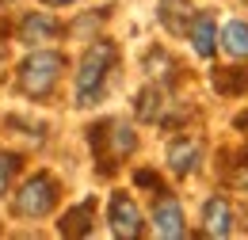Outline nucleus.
I'll return each instance as SVG.
<instances>
[{
	"label": "nucleus",
	"mask_w": 248,
	"mask_h": 240,
	"mask_svg": "<svg viewBox=\"0 0 248 240\" xmlns=\"http://www.w3.org/2000/svg\"><path fill=\"white\" fill-rule=\"evenodd\" d=\"M107 217H111V233L123 240H134L138 233H141V213H138V206H134V198L130 195H111V210H107Z\"/></svg>",
	"instance_id": "20e7f679"
},
{
	"label": "nucleus",
	"mask_w": 248,
	"mask_h": 240,
	"mask_svg": "<svg viewBox=\"0 0 248 240\" xmlns=\"http://www.w3.org/2000/svg\"><path fill=\"white\" fill-rule=\"evenodd\" d=\"M195 164H199V141H172L168 145V168L176 172V176H187V172H195Z\"/></svg>",
	"instance_id": "1a4fd4ad"
},
{
	"label": "nucleus",
	"mask_w": 248,
	"mask_h": 240,
	"mask_svg": "<svg viewBox=\"0 0 248 240\" xmlns=\"http://www.w3.org/2000/svg\"><path fill=\"white\" fill-rule=\"evenodd\" d=\"M88 217H92V202L69 210V213H65V221H62V233H65V237H88V229H92Z\"/></svg>",
	"instance_id": "f8f14e48"
},
{
	"label": "nucleus",
	"mask_w": 248,
	"mask_h": 240,
	"mask_svg": "<svg viewBox=\"0 0 248 240\" xmlns=\"http://www.w3.org/2000/svg\"><path fill=\"white\" fill-rule=\"evenodd\" d=\"M187 34H191V46H195L199 58H214V50H217V27H214L210 15H195Z\"/></svg>",
	"instance_id": "0eeeda50"
},
{
	"label": "nucleus",
	"mask_w": 248,
	"mask_h": 240,
	"mask_svg": "<svg viewBox=\"0 0 248 240\" xmlns=\"http://www.w3.org/2000/svg\"><path fill=\"white\" fill-rule=\"evenodd\" d=\"M16 168H19V160H16L12 152H0V195L8 191V183H12V176H16Z\"/></svg>",
	"instance_id": "4468645a"
},
{
	"label": "nucleus",
	"mask_w": 248,
	"mask_h": 240,
	"mask_svg": "<svg viewBox=\"0 0 248 240\" xmlns=\"http://www.w3.org/2000/svg\"><path fill=\"white\" fill-rule=\"evenodd\" d=\"M119 58V50L111 42H92L80 58V69H77V103L80 107H92L95 99L107 88V76H111V65Z\"/></svg>",
	"instance_id": "f257e3e1"
},
{
	"label": "nucleus",
	"mask_w": 248,
	"mask_h": 240,
	"mask_svg": "<svg viewBox=\"0 0 248 240\" xmlns=\"http://www.w3.org/2000/svg\"><path fill=\"white\" fill-rule=\"evenodd\" d=\"M191 19H195V12H191L187 0H160V23L172 30V34L191 30Z\"/></svg>",
	"instance_id": "6e6552de"
},
{
	"label": "nucleus",
	"mask_w": 248,
	"mask_h": 240,
	"mask_svg": "<svg viewBox=\"0 0 248 240\" xmlns=\"http://www.w3.org/2000/svg\"><path fill=\"white\" fill-rule=\"evenodd\" d=\"M54 202H58V183L50 180V176H34V180H27L23 191L16 195L12 210L19 213V217H42V213L54 210Z\"/></svg>",
	"instance_id": "7ed1b4c3"
},
{
	"label": "nucleus",
	"mask_w": 248,
	"mask_h": 240,
	"mask_svg": "<svg viewBox=\"0 0 248 240\" xmlns=\"http://www.w3.org/2000/svg\"><path fill=\"white\" fill-rule=\"evenodd\" d=\"M134 180H138V183H145V187H156V176H153V172H138Z\"/></svg>",
	"instance_id": "2eb2a0df"
},
{
	"label": "nucleus",
	"mask_w": 248,
	"mask_h": 240,
	"mask_svg": "<svg viewBox=\"0 0 248 240\" xmlns=\"http://www.w3.org/2000/svg\"><path fill=\"white\" fill-rule=\"evenodd\" d=\"M221 46H225V54L229 58H248V23H241V19H233V23H225L221 27Z\"/></svg>",
	"instance_id": "9b49d317"
},
{
	"label": "nucleus",
	"mask_w": 248,
	"mask_h": 240,
	"mask_svg": "<svg viewBox=\"0 0 248 240\" xmlns=\"http://www.w3.org/2000/svg\"><path fill=\"white\" fill-rule=\"evenodd\" d=\"M42 4H50V8H58V4H73V0H42Z\"/></svg>",
	"instance_id": "dca6fc26"
},
{
	"label": "nucleus",
	"mask_w": 248,
	"mask_h": 240,
	"mask_svg": "<svg viewBox=\"0 0 248 240\" xmlns=\"http://www.w3.org/2000/svg\"><path fill=\"white\" fill-rule=\"evenodd\" d=\"M153 221L160 237H184V210H180L176 198H160L153 210Z\"/></svg>",
	"instance_id": "423d86ee"
},
{
	"label": "nucleus",
	"mask_w": 248,
	"mask_h": 240,
	"mask_svg": "<svg viewBox=\"0 0 248 240\" xmlns=\"http://www.w3.org/2000/svg\"><path fill=\"white\" fill-rule=\"evenodd\" d=\"M160 103H164V99H160L156 88L141 91V95H138V115H141V119H160Z\"/></svg>",
	"instance_id": "ddd939ff"
},
{
	"label": "nucleus",
	"mask_w": 248,
	"mask_h": 240,
	"mask_svg": "<svg viewBox=\"0 0 248 240\" xmlns=\"http://www.w3.org/2000/svg\"><path fill=\"white\" fill-rule=\"evenodd\" d=\"M62 69H65L62 54L42 50V54H31V58L19 65L16 84H19V91H27V95H50L54 84H58V76H62Z\"/></svg>",
	"instance_id": "f03ea898"
},
{
	"label": "nucleus",
	"mask_w": 248,
	"mask_h": 240,
	"mask_svg": "<svg viewBox=\"0 0 248 240\" xmlns=\"http://www.w3.org/2000/svg\"><path fill=\"white\" fill-rule=\"evenodd\" d=\"M202 229H206L210 237H229V229H233V210H229L225 198H210V202L202 206Z\"/></svg>",
	"instance_id": "39448f33"
},
{
	"label": "nucleus",
	"mask_w": 248,
	"mask_h": 240,
	"mask_svg": "<svg viewBox=\"0 0 248 240\" xmlns=\"http://www.w3.org/2000/svg\"><path fill=\"white\" fill-rule=\"evenodd\" d=\"M0 4H4V0H0Z\"/></svg>",
	"instance_id": "f3484780"
},
{
	"label": "nucleus",
	"mask_w": 248,
	"mask_h": 240,
	"mask_svg": "<svg viewBox=\"0 0 248 240\" xmlns=\"http://www.w3.org/2000/svg\"><path fill=\"white\" fill-rule=\"evenodd\" d=\"M58 19H50V15H42V12H34V15H27V19H23V27H19V38H23V42H46V38H54V34H58Z\"/></svg>",
	"instance_id": "9d476101"
}]
</instances>
